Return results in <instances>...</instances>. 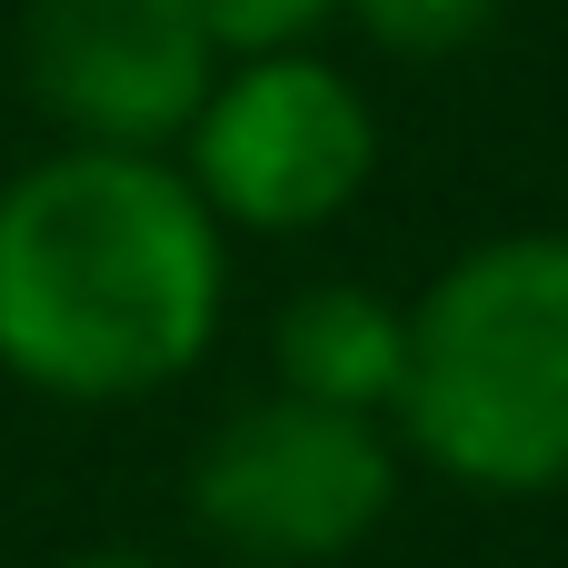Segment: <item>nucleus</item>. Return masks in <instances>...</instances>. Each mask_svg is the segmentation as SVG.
Returning a JSON list of instances; mask_svg holds the SVG:
<instances>
[{
  "label": "nucleus",
  "instance_id": "8",
  "mask_svg": "<svg viewBox=\"0 0 568 568\" xmlns=\"http://www.w3.org/2000/svg\"><path fill=\"white\" fill-rule=\"evenodd\" d=\"M220 50H280V40H320L339 20V0H180Z\"/></svg>",
  "mask_w": 568,
  "mask_h": 568
},
{
  "label": "nucleus",
  "instance_id": "2",
  "mask_svg": "<svg viewBox=\"0 0 568 568\" xmlns=\"http://www.w3.org/2000/svg\"><path fill=\"white\" fill-rule=\"evenodd\" d=\"M389 429L469 499L568 489V230H489L409 300Z\"/></svg>",
  "mask_w": 568,
  "mask_h": 568
},
{
  "label": "nucleus",
  "instance_id": "4",
  "mask_svg": "<svg viewBox=\"0 0 568 568\" xmlns=\"http://www.w3.org/2000/svg\"><path fill=\"white\" fill-rule=\"evenodd\" d=\"M399 429L320 399H240L190 449V529L250 568H329L369 549L399 509Z\"/></svg>",
  "mask_w": 568,
  "mask_h": 568
},
{
  "label": "nucleus",
  "instance_id": "6",
  "mask_svg": "<svg viewBox=\"0 0 568 568\" xmlns=\"http://www.w3.org/2000/svg\"><path fill=\"white\" fill-rule=\"evenodd\" d=\"M270 369L290 399L389 419L399 379H409V300H389L369 280H310L270 320Z\"/></svg>",
  "mask_w": 568,
  "mask_h": 568
},
{
  "label": "nucleus",
  "instance_id": "9",
  "mask_svg": "<svg viewBox=\"0 0 568 568\" xmlns=\"http://www.w3.org/2000/svg\"><path fill=\"white\" fill-rule=\"evenodd\" d=\"M60 568H170V559H150V549H80V559H60Z\"/></svg>",
  "mask_w": 568,
  "mask_h": 568
},
{
  "label": "nucleus",
  "instance_id": "1",
  "mask_svg": "<svg viewBox=\"0 0 568 568\" xmlns=\"http://www.w3.org/2000/svg\"><path fill=\"white\" fill-rule=\"evenodd\" d=\"M230 320V230L170 150L60 140L0 180V379L60 409L180 389Z\"/></svg>",
  "mask_w": 568,
  "mask_h": 568
},
{
  "label": "nucleus",
  "instance_id": "7",
  "mask_svg": "<svg viewBox=\"0 0 568 568\" xmlns=\"http://www.w3.org/2000/svg\"><path fill=\"white\" fill-rule=\"evenodd\" d=\"M339 20H359L389 60H459L509 20V0H339Z\"/></svg>",
  "mask_w": 568,
  "mask_h": 568
},
{
  "label": "nucleus",
  "instance_id": "5",
  "mask_svg": "<svg viewBox=\"0 0 568 568\" xmlns=\"http://www.w3.org/2000/svg\"><path fill=\"white\" fill-rule=\"evenodd\" d=\"M220 40L180 0H30L20 10V90L60 140L90 150H170L220 80Z\"/></svg>",
  "mask_w": 568,
  "mask_h": 568
},
{
  "label": "nucleus",
  "instance_id": "3",
  "mask_svg": "<svg viewBox=\"0 0 568 568\" xmlns=\"http://www.w3.org/2000/svg\"><path fill=\"white\" fill-rule=\"evenodd\" d=\"M170 160L190 170V190L210 200L220 230L310 240V230H329V220H349L369 200V180H379V110L310 40L230 50L220 80L200 90L190 130L170 140Z\"/></svg>",
  "mask_w": 568,
  "mask_h": 568
}]
</instances>
